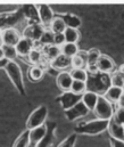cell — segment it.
<instances>
[{
    "mask_svg": "<svg viewBox=\"0 0 124 147\" xmlns=\"http://www.w3.org/2000/svg\"><path fill=\"white\" fill-rule=\"evenodd\" d=\"M111 121L109 120H100L95 119L91 121H80L75 127L76 135H86V136H96L100 135L108 129Z\"/></svg>",
    "mask_w": 124,
    "mask_h": 147,
    "instance_id": "1",
    "label": "cell"
},
{
    "mask_svg": "<svg viewBox=\"0 0 124 147\" xmlns=\"http://www.w3.org/2000/svg\"><path fill=\"white\" fill-rule=\"evenodd\" d=\"M5 71L8 75V78L10 79V81L13 82L14 87L17 89V91L21 95H25L26 90H25V84H24V78L22 70L19 67V65L14 61V62H8V64L5 67Z\"/></svg>",
    "mask_w": 124,
    "mask_h": 147,
    "instance_id": "2",
    "label": "cell"
},
{
    "mask_svg": "<svg viewBox=\"0 0 124 147\" xmlns=\"http://www.w3.org/2000/svg\"><path fill=\"white\" fill-rule=\"evenodd\" d=\"M111 87V79L109 74H104L97 72L95 74H89L86 80V89L95 91L98 94L99 91L105 92Z\"/></svg>",
    "mask_w": 124,
    "mask_h": 147,
    "instance_id": "3",
    "label": "cell"
},
{
    "mask_svg": "<svg viewBox=\"0 0 124 147\" xmlns=\"http://www.w3.org/2000/svg\"><path fill=\"white\" fill-rule=\"evenodd\" d=\"M23 20H25V17L22 11V8H18L14 11L0 13V29L1 30L13 29Z\"/></svg>",
    "mask_w": 124,
    "mask_h": 147,
    "instance_id": "4",
    "label": "cell"
},
{
    "mask_svg": "<svg viewBox=\"0 0 124 147\" xmlns=\"http://www.w3.org/2000/svg\"><path fill=\"white\" fill-rule=\"evenodd\" d=\"M93 112H95L97 119H100V120H109L111 121L113 119V115H114L115 110H114L113 104L111 102H108L103 95H99L97 105H96Z\"/></svg>",
    "mask_w": 124,
    "mask_h": 147,
    "instance_id": "5",
    "label": "cell"
},
{
    "mask_svg": "<svg viewBox=\"0 0 124 147\" xmlns=\"http://www.w3.org/2000/svg\"><path fill=\"white\" fill-rule=\"evenodd\" d=\"M47 116H48L47 106H44V105L39 106L38 109H36L33 111L30 114V116L27 117V120H26V129L31 130V129H34L37 127L44 125L46 121H47Z\"/></svg>",
    "mask_w": 124,
    "mask_h": 147,
    "instance_id": "6",
    "label": "cell"
},
{
    "mask_svg": "<svg viewBox=\"0 0 124 147\" xmlns=\"http://www.w3.org/2000/svg\"><path fill=\"white\" fill-rule=\"evenodd\" d=\"M81 98H82V95H78V94L72 92L71 90H67V91H63L56 98V100L60 104L63 110L67 111L71 107H73L74 105H76L79 102H81Z\"/></svg>",
    "mask_w": 124,
    "mask_h": 147,
    "instance_id": "7",
    "label": "cell"
},
{
    "mask_svg": "<svg viewBox=\"0 0 124 147\" xmlns=\"http://www.w3.org/2000/svg\"><path fill=\"white\" fill-rule=\"evenodd\" d=\"M44 30H46V28L41 23H31V24H27L26 28L24 29L22 37L31 39L32 41H34L37 43V42H39Z\"/></svg>",
    "mask_w": 124,
    "mask_h": 147,
    "instance_id": "8",
    "label": "cell"
},
{
    "mask_svg": "<svg viewBox=\"0 0 124 147\" xmlns=\"http://www.w3.org/2000/svg\"><path fill=\"white\" fill-rule=\"evenodd\" d=\"M90 111L86 109V106L82 102H79L76 105L71 107L70 110L65 111V116L68 121H76L79 119H82L89 114Z\"/></svg>",
    "mask_w": 124,
    "mask_h": 147,
    "instance_id": "9",
    "label": "cell"
},
{
    "mask_svg": "<svg viewBox=\"0 0 124 147\" xmlns=\"http://www.w3.org/2000/svg\"><path fill=\"white\" fill-rule=\"evenodd\" d=\"M100 56H101L100 51L96 48H92V49L86 51V67H85V71L88 72V74H95L98 72L97 63H98Z\"/></svg>",
    "mask_w": 124,
    "mask_h": 147,
    "instance_id": "10",
    "label": "cell"
},
{
    "mask_svg": "<svg viewBox=\"0 0 124 147\" xmlns=\"http://www.w3.org/2000/svg\"><path fill=\"white\" fill-rule=\"evenodd\" d=\"M38 14H39V21L42 25L49 26L52 20L55 18V13L51 9L49 5H38Z\"/></svg>",
    "mask_w": 124,
    "mask_h": 147,
    "instance_id": "11",
    "label": "cell"
},
{
    "mask_svg": "<svg viewBox=\"0 0 124 147\" xmlns=\"http://www.w3.org/2000/svg\"><path fill=\"white\" fill-rule=\"evenodd\" d=\"M47 135L41 140L36 144V147H52L55 142V130H56V122H47Z\"/></svg>",
    "mask_w": 124,
    "mask_h": 147,
    "instance_id": "12",
    "label": "cell"
},
{
    "mask_svg": "<svg viewBox=\"0 0 124 147\" xmlns=\"http://www.w3.org/2000/svg\"><path fill=\"white\" fill-rule=\"evenodd\" d=\"M37 43H38V42H37ZM37 43H36L34 41H32L31 39L22 37L19 39V41L17 42V45L15 46V48H16V50H17L18 56L27 57L29 54L32 51V49L36 47Z\"/></svg>",
    "mask_w": 124,
    "mask_h": 147,
    "instance_id": "13",
    "label": "cell"
},
{
    "mask_svg": "<svg viewBox=\"0 0 124 147\" xmlns=\"http://www.w3.org/2000/svg\"><path fill=\"white\" fill-rule=\"evenodd\" d=\"M0 36H1V39H2L3 46H14V47L17 45V42L22 38V36L19 34V32L15 28L2 30Z\"/></svg>",
    "mask_w": 124,
    "mask_h": 147,
    "instance_id": "14",
    "label": "cell"
},
{
    "mask_svg": "<svg viewBox=\"0 0 124 147\" xmlns=\"http://www.w3.org/2000/svg\"><path fill=\"white\" fill-rule=\"evenodd\" d=\"M97 70L100 73L112 74L115 71V63H114V61L109 56L101 55L99 57L98 63H97Z\"/></svg>",
    "mask_w": 124,
    "mask_h": 147,
    "instance_id": "15",
    "label": "cell"
},
{
    "mask_svg": "<svg viewBox=\"0 0 124 147\" xmlns=\"http://www.w3.org/2000/svg\"><path fill=\"white\" fill-rule=\"evenodd\" d=\"M50 67L54 69V70H57L59 72L66 71V69L72 67V58H70V57L60 54L56 59H54L50 63Z\"/></svg>",
    "mask_w": 124,
    "mask_h": 147,
    "instance_id": "16",
    "label": "cell"
},
{
    "mask_svg": "<svg viewBox=\"0 0 124 147\" xmlns=\"http://www.w3.org/2000/svg\"><path fill=\"white\" fill-rule=\"evenodd\" d=\"M56 82H57V86L59 87L60 90L67 91L71 89V86L73 83V79H72V75L68 71H63V72H59L57 74Z\"/></svg>",
    "mask_w": 124,
    "mask_h": 147,
    "instance_id": "17",
    "label": "cell"
},
{
    "mask_svg": "<svg viewBox=\"0 0 124 147\" xmlns=\"http://www.w3.org/2000/svg\"><path fill=\"white\" fill-rule=\"evenodd\" d=\"M22 11L24 14L25 20H27V24L31 23H40L39 21V14H38V7L34 5H24L21 7Z\"/></svg>",
    "mask_w": 124,
    "mask_h": 147,
    "instance_id": "18",
    "label": "cell"
},
{
    "mask_svg": "<svg viewBox=\"0 0 124 147\" xmlns=\"http://www.w3.org/2000/svg\"><path fill=\"white\" fill-rule=\"evenodd\" d=\"M65 23L66 28H71V29H79L82 24L81 22V18L79 16H76L75 14H72V13H65V14H59L58 15Z\"/></svg>",
    "mask_w": 124,
    "mask_h": 147,
    "instance_id": "19",
    "label": "cell"
},
{
    "mask_svg": "<svg viewBox=\"0 0 124 147\" xmlns=\"http://www.w3.org/2000/svg\"><path fill=\"white\" fill-rule=\"evenodd\" d=\"M98 97H99V94H96L95 91H91V90H86L84 94H82L81 102L90 112H93L98 102Z\"/></svg>",
    "mask_w": 124,
    "mask_h": 147,
    "instance_id": "20",
    "label": "cell"
},
{
    "mask_svg": "<svg viewBox=\"0 0 124 147\" xmlns=\"http://www.w3.org/2000/svg\"><path fill=\"white\" fill-rule=\"evenodd\" d=\"M123 94L124 92L122 88L111 86V87L103 94V96H104L108 102H111V103L113 104V103H119Z\"/></svg>",
    "mask_w": 124,
    "mask_h": 147,
    "instance_id": "21",
    "label": "cell"
},
{
    "mask_svg": "<svg viewBox=\"0 0 124 147\" xmlns=\"http://www.w3.org/2000/svg\"><path fill=\"white\" fill-rule=\"evenodd\" d=\"M108 132L111 138L119 139V140H124V125L117 124L114 121L111 120V123L108 125Z\"/></svg>",
    "mask_w": 124,
    "mask_h": 147,
    "instance_id": "22",
    "label": "cell"
},
{
    "mask_svg": "<svg viewBox=\"0 0 124 147\" xmlns=\"http://www.w3.org/2000/svg\"><path fill=\"white\" fill-rule=\"evenodd\" d=\"M29 135H30V140L33 144H38L42 138L47 135V125H41V127H37L34 129L29 130Z\"/></svg>",
    "mask_w": 124,
    "mask_h": 147,
    "instance_id": "23",
    "label": "cell"
},
{
    "mask_svg": "<svg viewBox=\"0 0 124 147\" xmlns=\"http://www.w3.org/2000/svg\"><path fill=\"white\" fill-rule=\"evenodd\" d=\"M42 53L50 62H52L62 54V50H60V47H58L56 45H50L47 47H42Z\"/></svg>",
    "mask_w": 124,
    "mask_h": 147,
    "instance_id": "24",
    "label": "cell"
},
{
    "mask_svg": "<svg viewBox=\"0 0 124 147\" xmlns=\"http://www.w3.org/2000/svg\"><path fill=\"white\" fill-rule=\"evenodd\" d=\"M86 67V51L80 50L72 58V69H85Z\"/></svg>",
    "mask_w": 124,
    "mask_h": 147,
    "instance_id": "25",
    "label": "cell"
},
{
    "mask_svg": "<svg viewBox=\"0 0 124 147\" xmlns=\"http://www.w3.org/2000/svg\"><path fill=\"white\" fill-rule=\"evenodd\" d=\"M43 75H44V70L39 65H31L29 67V70H27V78L32 82L41 80L43 78Z\"/></svg>",
    "mask_w": 124,
    "mask_h": 147,
    "instance_id": "26",
    "label": "cell"
},
{
    "mask_svg": "<svg viewBox=\"0 0 124 147\" xmlns=\"http://www.w3.org/2000/svg\"><path fill=\"white\" fill-rule=\"evenodd\" d=\"M42 58H43V53H42L41 47H38L36 45V47L32 49V51L27 56V61L32 64V65H40Z\"/></svg>",
    "mask_w": 124,
    "mask_h": 147,
    "instance_id": "27",
    "label": "cell"
},
{
    "mask_svg": "<svg viewBox=\"0 0 124 147\" xmlns=\"http://www.w3.org/2000/svg\"><path fill=\"white\" fill-rule=\"evenodd\" d=\"M49 30L54 33V34H58V33H64V31L66 30V25L64 23V21L59 17V16H55V18L52 20V22L49 25Z\"/></svg>",
    "mask_w": 124,
    "mask_h": 147,
    "instance_id": "28",
    "label": "cell"
},
{
    "mask_svg": "<svg viewBox=\"0 0 124 147\" xmlns=\"http://www.w3.org/2000/svg\"><path fill=\"white\" fill-rule=\"evenodd\" d=\"M109 79H111V86L119 88H122L124 86V72L121 69L115 70L113 73L109 74Z\"/></svg>",
    "mask_w": 124,
    "mask_h": 147,
    "instance_id": "29",
    "label": "cell"
},
{
    "mask_svg": "<svg viewBox=\"0 0 124 147\" xmlns=\"http://www.w3.org/2000/svg\"><path fill=\"white\" fill-rule=\"evenodd\" d=\"M60 50H62V54L63 55H65V56H67L70 58H73L80 51V49H79V47H78L76 43H67V42L64 43L60 47Z\"/></svg>",
    "mask_w": 124,
    "mask_h": 147,
    "instance_id": "30",
    "label": "cell"
},
{
    "mask_svg": "<svg viewBox=\"0 0 124 147\" xmlns=\"http://www.w3.org/2000/svg\"><path fill=\"white\" fill-rule=\"evenodd\" d=\"M31 144L30 140V135H29V130H24L14 142L13 147H29Z\"/></svg>",
    "mask_w": 124,
    "mask_h": 147,
    "instance_id": "31",
    "label": "cell"
},
{
    "mask_svg": "<svg viewBox=\"0 0 124 147\" xmlns=\"http://www.w3.org/2000/svg\"><path fill=\"white\" fill-rule=\"evenodd\" d=\"M64 37L67 43H76L80 40V33L76 29L66 28V30L64 31Z\"/></svg>",
    "mask_w": 124,
    "mask_h": 147,
    "instance_id": "32",
    "label": "cell"
},
{
    "mask_svg": "<svg viewBox=\"0 0 124 147\" xmlns=\"http://www.w3.org/2000/svg\"><path fill=\"white\" fill-rule=\"evenodd\" d=\"M54 37H55V34H54L49 29H46L38 43L40 45V47H41V48L42 47L50 46V45H54Z\"/></svg>",
    "mask_w": 124,
    "mask_h": 147,
    "instance_id": "33",
    "label": "cell"
},
{
    "mask_svg": "<svg viewBox=\"0 0 124 147\" xmlns=\"http://www.w3.org/2000/svg\"><path fill=\"white\" fill-rule=\"evenodd\" d=\"M2 50H3V57L8 62H14L15 58L18 56L17 50L14 46H2Z\"/></svg>",
    "mask_w": 124,
    "mask_h": 147,
    "instance_id": "34",
    "label": "cell"
},
{
    "mask_svg": "<svg viewBox=\"0 0 124 147\" xmlns=\"http://www.w3.org/2000/svg\"><path fill=\"white\" fill-rule=\"evenodd\" d=\"M72 75V79L75 81H82L86 82L88 80V72L85 71V69H72V71L70 72Z\"/></svg>",
    "mask_w": 124,
    "mask_h": 147,
    "instance_id": "35",
    "label": "cell"
},
{
    "mask_svg": "<svg viewBox=\"0 0 124 147\" xmlns=\"http://www.w3.org/2000/svg\"><path fill=\"white\" fill-rule=\"evenodd\" d=\"M72 92L74 94H78V95H82L84 94L88 89H86V82H82V81H75L73 80V83L71 86V89H70Z\"/></svg>",
    "mask_w": 124,
    "mask_h": 147,
    "instance_id": "36",
    "label": "cell"
},
{
    "mask_svg": "<svg viewBox=\"0 0 124 147\" xmlns=\"http://www.w3.org/2000/svg\"><path fill=\"white\" fill-rule=\"evenodd\" d=\"M76 140H78V135L74 132V134L70 135L68 137H66L57 147H75Z\"/></svg>",
    "mask_w": 124,
    "mask_h": 147,
    "instance_id": "37",
    "label": "cell"
},
{
    "mask_svg": "<svg viewBox=\"0 0 124 147\" xmlns=\"http://www.w3.org/2000/svg\"><path fill=\"white\" fill-rule=\"evenodd\" d=\"M112 121H114L117 124L124 125V107H117L115 110Z\"/></svg>",
    "mask_w": 124,
    "mask_h": 147,
    "instance_id": "38",
    "label": "cell"
},
{
    "mask_svg": "<svg viewBox=\"0 0 124 147\" xmlns=\"http://www.w3.org/2000/svg\"><path fill=\"white\" fill-rule=\"evenodd\" d=\"M64 43H66L64 33L55 34V37H54V45H56V46H58V47H62Z\"/></svg>",
    "mask_w": 124,
    "mask_h": 147,
    "instance_id": "39",
    "label": "cell"
},
{
    "mask_svg": "<svg viewBox=\"0 0 124 147\" xmlns=\"http://www.w3.org/2000/svg\"><path fill=\"white\" fill-rule=\"evenodd\" d=\"M111 145H112V147H124V140L111 138Z\"/></svg>",
    "mask_w": 124,
    "mask_h": 147,
    "instance_id": "40",
    "label": "cell"
},
{
    "mask_svg": "<svg viewBox=\"0 0 124 147\" xmlns=\"http://www.w3.org/2000/svg\"><path fill=\"white\" fill-rule=\"evenodd\" d=\"M7 64H8V61H7L6 58H3V59H0V69H5Z\"/></svg>",
    "mask_w": 124,
    "mask_h": 147,
    "instance_id": "41",
    "label": "cell"
},
{
    "mask_svg": "<svg viewBox=\"0 0 124 147\" xmlns=\"http://www.w3.org/2000/svg\"><path fill=\"white\" fill-rule=\"evenodd\" d=\"M117 105H119V107H124V94L122 95V97H121L120 102L117 103Z\"/></svg>",
    "mask_w": 124,
    "mask_h": 147,
    "instance_id": "42",
    "label": "cell"
},
{
    "mask_svg": "<svg viewBox=\"0 0 124 147\" xmlns=\"http://www.w3.org/2000/svg\"><path fill=\"white\" fill-rule=\"evenodd\" d=\"M3 50H2V47H0V59H3Z\"/></svg>",
    "mask_w": 124,
    "mask_h": 147,
    "instance_id": "43",
    "label": "cell"
},
{
    "mask_svg": "<svg viewBox=\"0 0 124 147\" xmlns=\"http://www.w3.org/2000/svg\"><path fill=\"white\" fill-rule=\"evenodd\" d=\"M121 70H122V71H123V72H124V65H122V67H121Z\"/></svg>",
    "mask_w": 124,
    "mask_h": 147,
    "instance_id": "44",
    "label": "cell"
},
{
    "mask_svg": "<svg viewBox=\"0 0 124 147\" xmlns=\"http://www.w3.org/2000/svg\"><path fill=\"white\" fill-rule=\"evenodd\" d=\"M1 32H2V30H1V29H0V34H1Z\"/></svg>",
    "mask_w": 124,
    "mask_h": 147,
    "instance_id": "45",
    "label": "cell"
},
{
    "mask_svg": "<svg viewBox=\"0 0 124 147\" xmlns=\"http://www.w3.org/2000/svg\"><path fill=\"white\" fill-rule=\"evenodd\" d=\"M122 89H123V92H124V86H123V87H122Z\"/></svg>",
    "mask_w": 124,
    "mask_h": 147,
    "instance_id": "46",
    "label": "cell"
}]
</instances>
